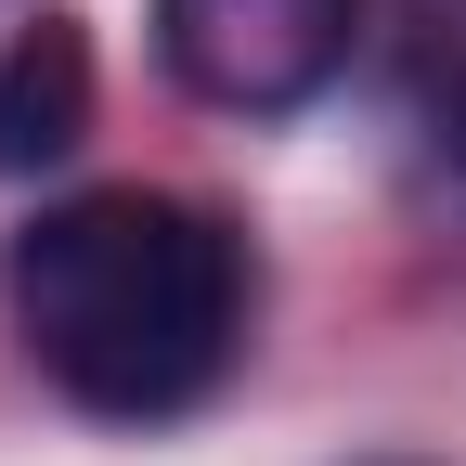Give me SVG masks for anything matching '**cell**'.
I'll list each match as a JSON object with an SVG mask.
<instances>
[{"label": "cell", "mask_w": 466, "mask_h": 466, "mask_svg": "<svg viewBox=\"0 0 466 466\" xmlns=\"http://www.w3.org/2000/svg\"><path fill=\"white\" fill-rule=\"evenodd\" d=\"M363 0H156V52L168 78L220 116H299L311 91H337Z\"/></svg>", "instance_id": "obj_2"}, {"label": "cell", "mask_w": 466, "mask_h": 466, "mask_svg": "<svg viewBox=\"0 0 466 466\" xmlns=\"http://www.w3.org/2000/svg\"><path fill=\"white\" fill-rule=\"evenodd\" d=\"M91 143V39L66 14H39L0 66V182H39Z\"/></svg>", "instance_id": "obj_3"}, {"label": "cell", "mask_w": 466, "mask_h": 466, "mask_svg": "<svg viewBox=\"0 0 466 466\" xmlns=\"http://www.w3.org/2000/svg\"><path fill=\"white\" fill-rule=\"evenodd\" d=\"M14 337L104 428H168L247 350V233L195 195L104 182L14 233Z\"/></svg>", "instance_id": "obj_1"}, {"label": "cell", "mask_w": 466, "mask_h": 466, "mask_svg": "<svg viewBox=\"0 0 466 466\" xmlns=\"http://www.w3.org/2000/svg\"><path fill=\"white\" fill-rule=\"evenodd\" d=\"M428 130H441V156H453V168H466V78H453V91H441V116H428Z\"/></svg>", "instance_id": "obj_4"}]
</instances>
